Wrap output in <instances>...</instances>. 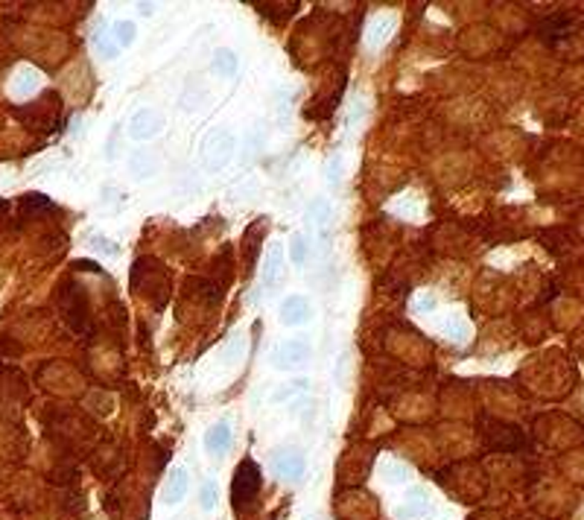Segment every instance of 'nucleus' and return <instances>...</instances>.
Wrapping results in <instances>:
<instances>
[{"label": "nucleus", "instance_id": "obj_1", "mask_svg": "<svg viewBox=\"0 0 584 520\" xmlns=\"http://www.w3.org/2000/svg\"><path fill=\"white\" fill-rule=\"evenodd\" d=\"M263 485V474L257 468L255 459H242L234 471V482H231V500H234V509H245L252 506L257 491Z\"/></svg>", "mask_w": 584, "mask_h": 520}, {"label": "nucleus", "instance_id": "obj_2", "mask_svg": "<svg viewBox=\"0 0 584 520\" xmlns=\"http://www.w3.org/2000/svg\"><path fill=\"white\" fill-rule=\"evenodd\" d=\"M61 310H65V319L71 322V327L76 333H88L91 325H88V295L79 284H65L61 287Z\"/></svg>", "mask_w": 584, "mask_h": 520}, {"label": "nucleus", "instance_id": "obj_3", "mask_svg": "<svg viewBox=\"0 0 584 520\" xmlns=\"http://www.w3.org/2000/svg\"><path fill=\"white\" fill-rule=\"evenodd\" d=\"M234 135L228 129H220L217 135H210L208 146H205V161L210 170H222L231 158H234Z\"/></svg>", "mask_w": 584, "mask_h": 520}, {"label": "nucleus", "instance_id": "obj_4", "mask_svg": "<svg viewBox=\"0 0 584 520\" xmlns=\"http://www.w3.org/2000/svg\"><path fill=\"white\" fill-rule=\"evenodd\" d=\"M304 360H310V342H304V340H287L272 351V362L278 365V369L301 365Z\"/></svg>", "mask_w": 584, "mask_h": 520}, {"label": "nucleus", "instance_id": "obj_5", "mask_svg": "<svg viewBox=\"0 0 584 520\" xmlns=\"http://www.w3.org/2000/svg\"><path fill=\"white\" fill-rule=\"evenodd\" d=\"M164 126V120L158 111H152V108H140L135 117H132V123H129V135L135 141H149V138H155Z\"/></svg>", "mask_w": 584, "mask_h": 520}, {"label": "nucleus", "instance_id": "obj_6", "mask_svg": "<svg viewBox=\"0 0 584 520\" xmlns=\"http://www.w3.org/2000/svg\"><path fill=\"white\" fill-rule=\"evenodd\" d=\"M310 319V301L304 295H287V301L281 304V322L295 327V325H304Z\"/></svg>", "mask_w": 584, "mask_h": 520}, {"label": "nucleus", "instance_id": "obj_7", "mask_svg": "<svg viewBox=\"0 0 584 520\" xmlns=\"http://www.w3.org/2000/svg\"><path fill=\"white\" fill-rule=\"evenodd\" d=\"M284 272V246L281 243H272V246L266 249V260H263V287L272 290L275 284H278Z\"/></svg>", "mask_w": 584, "mask_h": 520}, {"label": "nucleus", "instance_id": "obj_8", "mask_svg": "<svg viewBox=\"0 0 584 520\" xmlns=\"http://www.w3.org/2000/svg\"><path fill=\"white\" fill-rule=\"evenodd\" d=\"M272 468L278 476L284 479H298L304 474V456L298 450H287V453H278L272 459Z\"/></svg>", "mask_w": 584, "mask_h": 520}, {"label": "nucleus", "instance_id": "obj_9", "mask_svg": "<svg viewBox=\"0 0 584 520\" xmlns=\"http://www.w3.org/2000/svg\"><path fill=\"white\" fill-rule=\"evenodd\" d=\"M188 485H190V474L184 468H175L170 476H167V485H164V500L167 503H181L184 494H188Z\"/></svg>", "mask_w": 584, "mask_h": 520}, {"label": "nucleus", "instance_id": "obj_10", "mask_svg": "<svg viewBox=\"0 0 584 520\" xmlns=\"http://www.w3.org/2000/svg\"><path fill=\"white\" fill-rule=\"evenodd\" d=\"M228 444H231V427H228L225 421L213 424L210 430L205 433V447H208L210 453H222V450H228Z\"/></svg>", "mask_w": 584, "mask_h": 520}, {"label": "nucleus", "instance_id": "obj_11", "mask_svg": "<svg viewBox=\"0 0 584 520\" xmlns=\"http://www.w3.org/2000/svg\"><path fill=\"white\" fill-rule=\"evenodd\" d=\"M429 514V500L421 491H412V497L397 509V517L401 520H415V517H426Z\"/></svg>", "mask_w": 584, "mask_h": 520}, {"label": "nucleus", "instance_id": "obj_12", "mask_svg": "<svg viewBox=\"0 0 584 520\" xmlns=\"http://www.w3.org/2000/svg\"><path fill=\"white\" fill-rule=\"evenodd\" d=\"M213 71L220 76H234L237 73V56L231 50H217V56H213Z\"/></svg>", "mask_w": 584, "mask_h": 520}, {"label": "nucleus", "instance_id": "obj_13", "mask_svg": "<svg viewBox=\"0 0 584 520\" xmlns=\"http://www.w3.org/2000/svg\"><path fill=\"white\" fill-rule=\"evenodd\" d=\"M310 220L316 223V228L322 231V237H327V220H330V205L324 199H316L310 205Z\"/></svg>", "mask_w": 584, "mask_h": 520}, {"label": "nucleus", "instance_id": "obj_14", "mask_svg": "<svg viewBox=\"0 0 584 520\" xmlns=\"http://www.w3.org/2000/svg\"><path fill=\"white\" fill-rule=\"evenodd\" d=\"M135 24L132 21H117L114 24V41L120 44V47H132L135 44Z\"/></svg>", "mask_w": 584, "mask_h": 520}, {"label": "nucleus", "instance_id": "obj_15", "mask_svg": "<svg viewBox=\"0 0 584 520\" xmlns=\"http://www.w3.org/2000/svg\"><path fill=\"white\" fill-rule=\"evenodd\" d=\"M290 260L298 263V266L307 260V237L304 234H292V240H290Z\"/></svg>", "mask_w": 584, "mask_h": 520}, {"label": "nucleus", "instance_id": "obj_16", "mask_svg": "<svg viewBox=\"0 0 584 520\" xmlns=\"http://www.w3.org/2000/svg\"><path fill=\"white\" fill-rule=\"evenodd\" d=\"M199 500H202V509H205V511H213V509H217V482H213V479H205V482H202V494H199Z\"/></svg>", "mask_w": 584, "mask_h": 520}, {"label": "nucleus", "instance_id": "obj_17", "mask_svg": "<svg viewBox=\"0 0 584 520\" xmlns=\"http://www.w3.org/2000/svg\"><path fill=\"white\" fill-rule=\"evenodd\" d=\"M21 208H24V210H47V208H53V202H50L44 193H26V196L21 199Z\"/></svg>", "mask_w": 584, "mask_h": 520}, {"label": "nucleus", "instance_id": "obj_18", "mask_svg": "<svg viewBox=\"0 0 584 520\" xmlns=\"http://www.w3.org/2000/svg\"><path fill=\"white\" fill-rule=\"evenodd\" d=\"M339 178H342V152H336V156L330 158L327 164V185H339Z\"/></svg>", "mask_w": 584, "mask_h": 520}, {"label": "nucleus", "instance_id": "obj_19", "mask_svg": "<svg viewBox=\"0 0 584 520\" xmlns=\"http://www.w3.org/2000/svg\"><path fill=\"white\" fill-rule=\"evenodd\" d=\"M307 389V380H295L292 386H284V389H278L272 394V401L278 404V401H287V397H292V394H298V392H304Z\"/></svg>", "mask_w": 584, "mask_h": 520}, {"label": "nucleus", "instance_id": "obj_20", "mask_svg": "<svg viewBox=\"0 0 584 520\" xmlns=\"http://www.w3.org/2000/svg\"><path fill=\"white\" fill-rule=\"evenodd\" d=\"M383 471L389 474V476H386L389 482H406V479H409V471H406L404 465H394V462H389V465H383Z\"/></svg>", "mask_w": 584, "mask_h": 520}, {"label": "nucleus", "instance_id": "obj_21", "mask_svg": "<svg viewBox=\"0 0 584 520\" xmlns=\"http://www.w3.org/2000/svg\"><path fill=\"white\" fill-rule=\"evenodd\" d=\"M91 246L100 249V252H106V255H111V258L120 252V246H114V243H111V240H106V237H91Z\"/></svg>", "mask_w": 584, "mask_h": 520}, {"label": "nucleus", "instance_id": "obj_22", "mask_svg": "<svg viewBox=\"0 0 584 520\" xmlns=\"http://www.w3.org/2000/svg\"><path fill=\"white\" fill-rule=\"evenodd\" d=\"M73 266H76V269H85V272H103V269H100L94 260H76Z\"/></svg>", "mask_w": 584, "mask_h": 520}]
</instances>
